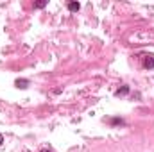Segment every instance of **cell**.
<instances>
[{"instance_id":"cell-1","label":"cell","mask_w":154,"mask_h":152,"mask_svg":"<svg viewBox=\"0 0 154 152\" xmlns=\"http://www.w3.org/2000/svg\"><path fill=\"white\" fill-rule=\"evenodd\" d=\"M142 66L145 70H152L154 68V56L152 54H143L142 56Z\"/></svg>"},{"instance_id":"cell-2","label":"cell","mask_w":154,"mask_h":152,"mask_svg":"<svg viewBox=\"0 0 154 152\" xmlns=\"http://www.w3.org/2000/svg\"><path fill=\"white\" fill-rule=\"evenodd\" d=\"M66 7H68V11L75 13V11H79V9H81V4H79V2H68V5H66Z\"/></svg>"},{"instance_id":"cell-3","label":"cell","mask_w":154,"mask_h":152,"mask_svg":"<svg viewBox=\"0 0 154 152\" xmlns=\"http://www.w3.org/2000/svg\"><path fill=\"white\" fill-rule=\"evenodd\" d=\"M14 84H16L18 88H22V90H23V88H27V84H29V81H25V79H18V81H16Z\"/></svg>"},{"instance_id":"cell-4","label":"cell","mask_w":154,"mask_h":152,"mask_svg":"<svg viewBox=\"0 0 154 152\" xmlns=\"http://www.w3.org/2000/svg\"><path fill=\"white\" fill-rule=\"evenodd\" d=\"M127 91H129V90H127V88L124 86L122 90H118V91H116V95H118V97H120V95H127Z\"/></svg>"},{"instance_id":"cell-5","label":"cell","mask_w":154,"mask_h":152,"mask_svg":"<svg viewBox=\"0 0 154 152\" xmlns=\"http://www.w3.org/2000/svg\"><path fill=\"white\" fill-rule=\"evenodd\" d=\"M45 5H47V2H36V4H34L36 9H41V7H45Z\"/></svg>"},{"instance_id":"cell-6","label":"cell","mask_w":154,"mask_h":152,"mask_svg":"<svg viewBox=\"0 0 154 152\" xmlns=\"http://www.w3.org/2000/svg\"><path fill=\"white\" fill-rule=\"evenodd\" d=\"M39 152H52V149H47V147H45V149H41Z\"/></svg>"},{"instance_id":"cell-7","label":"cell","mask_w":154,"mask_h":152,"mask_svg":"<svg viewBox=\"0 0 154 152\" xmlns=\"http://www.w3.org/2000/svg\"><path fill=\"white\" fill-rule=\"evenodd\" d=\"M2 143H4V134L0 132V145H2Z\"/></svg>"}]
</instances>
